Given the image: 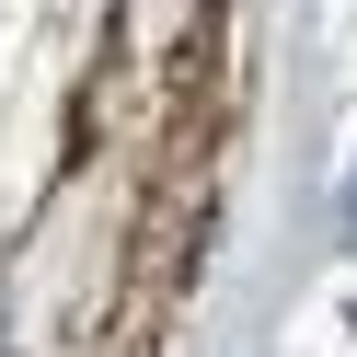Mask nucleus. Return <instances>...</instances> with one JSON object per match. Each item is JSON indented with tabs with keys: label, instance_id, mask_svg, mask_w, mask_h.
<instances>
[{
	"label": "nucleus",
	"instance_id": "f257e3e1",
	"mask_svg": "<svg viewBox=\"0 0 357 357\" xmlns=\"http://www.w3.org/2000/svg\"><path fill=\"white\" fill-rule=\"evenodd\" d=\"M334 242H357V185H346V208H334Z\"/></svg>",
	"mask_w": 357,
	"mask_h": 357
}]
</instances>
